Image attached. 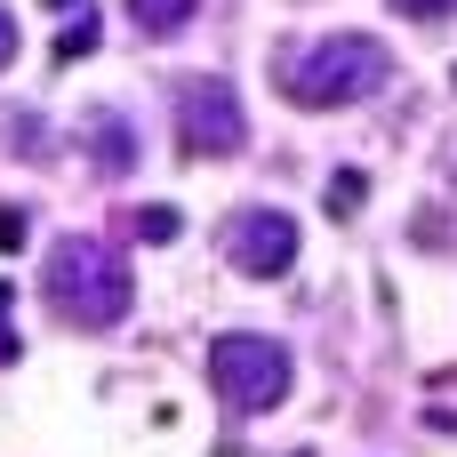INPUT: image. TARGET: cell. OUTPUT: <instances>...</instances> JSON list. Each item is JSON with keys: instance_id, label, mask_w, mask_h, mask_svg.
<instances>
[{"instance_id": "cell-9", "label": "cell", "mask_w": 457, "mask_h": 457, "mask_svg": "<svg viewBox=\"0 0 457 457\" xmlns=\"http://www.w3.org/2000/svg\"><path fill=\"white\" fill-rule=\"evenodd\" d=\"M96 48V8H72V24L56 32V64H72V56H88Z\"/></svg>"}, {"instance_id": "cell-1", "label": "cell", "mask_w": 457, "mask_h": 457, "mask_svg": "<svg viewBox=\"0 0 457 457\" xmlns=\"http://www.w3.org/2000/svg\"><path fill=\"white\" fill-rule=\"evenodd\" d=\"M40 289H48L56 321H72V329H112V321L129 313V297H137L129 265H120L96 233H64V241H48Z\"/></svg>"}, {"instance_id": "cell-5", "label": "cell", "mask_w": 457, "mask_h": 457, "mask_svg": "<svg viewBox=\"0 0 457 457\" xmlns=\"http://www.w3.org/2000/svg\"><path fill=\"white\" fill-rule=\"evenodd\" d=\"M225 257H233L249 281H281V273L297 265V225H289L281 209H241V217L225 225Z\"/></svg>"}, {"instance_id": "cell-2", "label": "cell", "mask_w": 457, "mask_h": 457, "mask_svg": "<svg viewBox=\"0 0 457 457\" xmlns=\"http://www.w3.org/2000/svg\"><path fill=\"white\" fill-rule=\"evenodd\" d=\"M386 72H394V48H386V40H370V32H329V40H313V48L289 64V96H297L305 112H337V104L378 96Z\"/></svg>"}, {"instance_id": "cell-3", "label": "cell", "mask_w": 457, "mask_h": 457, "mask_svg": "<svg viewBox=\"0 0 457 457\" xmlns=\"http://www.w3.org/2000/svg\"><path fill=\"white\" fill-rule=\"evenodd\" d=\"M209 386L225 394V410L257 418V410H281L289 386H297V361L281 337H257V329H225L209 345Z\"/></svg>"}, {"instance_id": "cell-16", "label": "cell", "mask_w": 457, "mask_h": 457, "mask_svg": "<svg viewBox=\"0 0 457 457\" xmlns=\"http://www.w3.org/2000/svg\"><path fill=\"white\" fill-rule=\"evenodd\" d=\"M48 8H64V0H48Z\"/></svg>"}, {"instance_id": "cell-8", "label": "cell", "mask_w": 457, "mask_h": 457, "mask_svg": "<svg viewBox=\"0 0 457 457\" xmlns=\"http://www.w3.org/2000/svg\"><path fill=\"white\" fill-rule=\"evenodd\" d=\"M193 8H201V0H129L137 32H153V40H161V32H185V24H193Z\"/></svg>"}, {"instance_id": "cell-4", "label": "cell", "mask_w": 457, "mask_h": 457, "mask_svg": "<svg viewBox=\"0 0 457 457\" xmlns=\"http://www.w3.org/2000/svg\"><path fill=\"white\" fill-rule=\"evenodd\" d=\"M249 145V112L225 80H185L177 88V153L185 161H225Z\"/></svg>"}, {"instance_id": "cell-17", "label": "cell", "mask_w": 457, "mask_h": 457, "mask_svg": "<svg viewBox=\"0 0 457 457\" xmlns=\"http://www.w3.org/2000/svg\"><path fill=\"white\" fill-rule=\"evenodd\" d=\"M450 88H457V72H450Z\"/></svg>"}, {"instance_id": "cell-6", "label": "cell", "mask_w": 457, "mask_h": 457, "mask_svg": "<svg viewBox=\"0 0 457 457\" xmlns=\"http://www.w3.org/2000/svg\"><path fill=\"white\" fill-rule=\"evenodd\" d=\"M80 137H88V153H96V177H129V169H137V129H129L112 104H96V112L80 120Z\"/></svg>"}, {"instance_id": "cell-7", "label": "cell", "mask_w": 457, "mask_h": 457, "mask_svg": "<svg viewBox=\"0 0 457 457\" xmlns=\"http://www.w3.org/2000/svg\"><path fill=\"white\" fill-rule=\"evenodd\" d=\"M120 225H129V241H145V249H169V241L185 233V217H177L169 201H145V209H129Z\"/></svg>"}, {"instance_id": "cell-14", "label": "cell", "mask_w": 457, "mask_h": 457, "mask_svg": "<svg viewBox=\"0 0 457 457\" xmlns=\"http://www.w3.org/2000/svg\"><path fill=\"white\" fill-rule=\"evenodd\" d=\"M16 353H24V345H16V329H0V361H16Z\"/></svg>"}, {"instance_id": "cell-12", "label": "cell", "mask_w": 457, "mask_h": 457, "mask_svg": "<svg viewBox=\"0 0 457 457\" xmlns=\"http://www.w3.org/2000/svg\"><path fill=\"white\" fill-rule=\"evenodd\" d=\"M402 16H418V24H434V16H457V0H394Z\"/></svg>"}, {"instance_id": "cell-13", "label": "cell", "mask_w": 457, "mask_h": 457, "mask_svg": "<svg viewBox=\"0 0 457 457\" xmlns=\"http://www.w3.org/2000/svg\"><path fill=\"white\" fill-rule=\"evenodd\" d=\"M8 64H16V16L0 8V72H8Z\"/></svg>"}, {"instance_id": "cell-10", "label": "cell", "mask_w": 457, "mask_h": 457, "mask_svg": "<svg viewBox=\"0 0 457 457\" xmlns=\"http://www.w3.org/2000/svg\"><path fill=\"white\" fill-rule=\"evenodd\" d=\"M361 193H370V177H361V169H345V177L329 185V209H337V217H353V209H361Z\"/></svg>"}, {"instance_id": "cell-11", "label": "cell", "mask_w": 457, "mask_h": 457, "mask_svg": "<svg viewBox=\"0 0 457 457\" xmlns=\"http://www.w3.org/2000/svg\"><path fill=\"white\" fill-rule=\"evenodd\" d=\"M24 249V209H0V257Z\"/></svg>"}, {"instance_id": "cell-15", "label": "cell", "mask_w": 457, "mask_h": 457, "mask_svg": "<svg viewBox=\"0 0 457 457\" xmlns=\"http://www.w3.org/2000/svg\"><path fill=\"white\" fill-rule=\"evenodd\" d=\"M0 313H8V281H0Z\"/></svg>"}]
</instances>
